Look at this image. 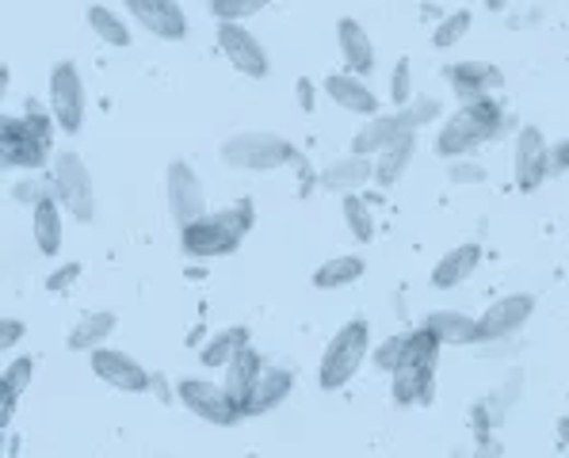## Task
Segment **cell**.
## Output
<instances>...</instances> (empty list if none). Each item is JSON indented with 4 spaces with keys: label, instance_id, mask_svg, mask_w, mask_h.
Instances as JSON below:
<instances>
[{
    "label": "cell",
    "instance_id": "6da1fadb",
    "mask_svg": "<svg viewBox=\"0 0 569 458\" xmlns=\"http://www.w3.org/2000/svg\"><path fill=\"white\" fill-rule=\"evenodd\" d=\"M443 340L432 329L417 325L405 340V355L394 367V401L397 406H432L436 367H440Z\"/></svg>",
    "mask_w": 569,
    "mask_h": 458
},
{
    "label": "cell",
    "instance_id": "7a4b0ae2",
    "mask_svg": "<svg viewBox=\"0 0 569 458\" xmlns=\"http://www.w3.org/2000/svg\"><path fill=\"white\" fill-rule=\"evenodd\" d=\"M248 230H253V207L237 203L181 226V245L195 260H214V256H230L245 240Z\"/></svg>",
    "mask_w": 569,
    "mask_h": 458
},
{
    "label": "cell",
    "instance_id": "3957f363",
    "mask_svg": "<svg viewBox=\"0 0 569 458\" xmlns=\"http://www.w3.org/2000/svg\"><path fill=\"white\" fill-rule=\"evenodd\" d=\"M501 122H504V111H501V104H497L493 96L471 99V104H463L440 127V138H436V153H440L443 161L466 157V153H474L481 142L497 138Z\"/></svg>",
    "mask_w": 569,
    "mask_h": 458
},
{
    "label": "cell",
    "instance_id": "277c9868",
    "mask_svg": "<svg viewBox=\"0 0 569 458\" xmlns=\"http://www.w3.org/2000/svg\"><path fill=\"white\" fill-rule=\"evenodd\" d=\"M54 115L27 111V115H4L0 119V161L4 168H23V173H35L50 157V134H54Z\"/></svg>",
    "mask_w": 569,
    "mask_h": 458
},
{
    "label": "cell",
    "instance_id": "5b68a950",
    "mask_svg": "<svg viewBox=\"0 0 569 458\" xmlns=\"http://www.w3.org/2000/svg\"><path fill=\"white\" fill-rule=\"evenodd\" d=\"M368 352H371V325L363 321V317L340 325L337 337L325 344L322 367H317V383H322V390L333 394V390H340V386L352 383V378L360 375Z\"/></svg>",
    "mask_w": 569,
    "mask_h": 458
},
{
    "label": "cell",
    "instance_id": "8992f818",
    "mask_svg": "<svg viewBox=\"0 0 569 458\" xmlns=\"http://www.w3.org/2000/svg\"><path fill=\"white\" fill-rule=\"evenodd\" d=\"M222 161L237 173H271V168H283L302 161V153L287 142L283 134H271V130H245V134L225 138Z\"/></svg>",
    "mask_w": 569,
    "mask_h": 458
},
{
    "label": "cell",
    "instance_id": "52a82bcc",
    "mask_svg": "<svg viewBox=\"0 0 569 458\" xmlns=\"http://www.w3.org/2000/svg\"><path fill=\"white\" fill-rule=\"evenodd\" d=\"M50 184L58 203L73 214L77 222H92L96 219V184H92V173L84 168V157L73 150L58 153L50 168Z\"/></svg>",
    "mask_w": 569,
    "mask_h": 458
},
{
    "label": "cell",
    "instance_id": "ba28073f",
    "mask_svg": "<svg viewBox=\"0 0 569 458\" xmlns=\"http://www.w3.org/2000/svg\"><path fill=\"white\" fill-rule=\"evenodd\" d=\"M176 401H181L188 413L199 416V421L218 424V428H230V424L241 421V409L233 406V398L225 394V386L210 383V378L184 375L181 383H176Z\"/></svg>",
    "mask_w": 569,
    "mask_h": 458
},
{
    "label": "cell",
    "instance_id": "9c48e42d",
    "mask_svg": "<svg viewBox=\"0 0 569 458\" xmlns=\"http://www.w3.org/2000/svg\"><path fill=\"white\" fill-rule=\"evenodd\" d=\"M84 111H89V96H84L81 69L73 61H54L50 69V115L58 122L61 134H77L84 127Z\"/></svg>",
    "mask_w": 569,
    "mask_h": 458
},
{
    "label": "cell",
    "instance_id": "30bf717a",
    "mask_svg": "<svg viewBox=\"0 0 569 458\" xmlns=\"http://www.w3.org/2000/svg\"><path fill=\"white\" fill-rule=\"evenodd\" d=\"M535 314V294H504V298H493L478 317V337L481 344H504V340L520 337L524 325L532 321Z\"/></svg>",
    "mask_w": 569,
    "mask_h": 458
},
{
    "label": "cell",
    "instance_id": "8fae6325",
    "mask_svg": "<svg viewBox=\"0 0 569 458\" xmlns=\"http://www.w3.org/2000/svg\"><path fill=\"white\" fill-rule=\"evenodd\" d=\"M218 50L225 54L233 69L241 77H253V81H264L271 73V58L260 46V38L245 27V23H218Z\"/></svg>",
    "mask_w": 569,
    "mask_h": 458
},
{
    "label": "cell",
    "instance_id": "7c38bea8",
    "mask_svg": "<svg viewBox=\"0 0 569 458\" xmlns=\"http://www.w3.org/2000/svg\"><path fill=\"white\" fill-rule=\"evenodd\" d=\"M550 145L543 138L539 127H520L516 130V145H512V176H516L520 191H539L543 180L550 176Z\"/></svg>",
    "mask_w": 569,
    "mask_h": 458
},
{
    "label": "cell",
    "instance_id": "4fadbf2b",
    "mask_svg": "<svg viewBox=\"0 0 569 458\" xmlns=\"http://www.w3.org/2000/svg\"><path fill=\"white\" fill-rule=\"evenodd\" d=\"M165 196H169V214H173L176 226H188V222L207 214V191H202L199 176L188 161H173L165 176Z\"/></svg>",
    "mask_w": 569,
    "mask_h": 458
},
{
    "label": "cell",
    "instance_id": "5bb4252c",
    "mask_svg": "<svg viewBox=\"0 0 569 458\" xmlns=\"http://www.w3.org/2000/svg\"><path fill=\"white\" fill-rule=\"evenodd\" d=\"M92 360V371H96L100 383H107L112 390H123V394H146L158 378H150V371L142 367L138 360H130L127 352H115V348H92L89 352Z\"/></svg>",
    "mask_w": 569,
    "mask_h": 458
},
{
    "label": "cell",
    "instance_id": "9a60e30c",
    "mask_svg": "<svg viewBox=\"0 0 569 458\" xmlns=\"http://www.w3.org/2000/svg\"><path fill=\"white\" fill-rule=\"evenodd\" d=\"M135 23L150 35L165 38V43H184L191 31L188 15H184L181 0H123Z\"/></svg>",
    "mask_w": 569,
    "mask_h": 458
},
{
    "label": "cell",
    "instance_id": "2e32d148",
    "mask_svg": "<svg viewBox=\"0 0 569 458\" xmlns=\"http://www.w3.org/2000/svg\"><path fill=\"white\" fill-rule=\"evenodd\" d=\"M448 81H451V92H455L463 104H471V99L493 96L504 84V73L493 61H458V66L448 69Z\"/></svg>",
    "mask_w": 569,
    "mask_h": 458
},
{
    "label": "cell",
    "instance_id": "e0dca14e",
    "mask_svg": "<svg viewBox=\"0 0 569 458\" xmlns=\"http://www.w3.org/2000/svg\"><path fill=\"white\" fill-rule=\"evenodd\" d=\"M413 122L405 115V107H397L394 115H371L352 138V153H363V157H379L386 145H394L402 134H409Z\"/></svg>",
    "mask_w": 569,
    "mask_h": 458
},
{
    "label": "cell",
    "instance_id": "ac0fdd59",
    "mask_svg": "<svg viewBox=\"0 0 569 458\" xmlns=\"http://www.w3.org/2000/svg\"><path fill=\"white\" fill-rule=\"evenodd\" d=\"M325 92H329L333 104L345 107V111L363 115V119L379 115V96L360 81V73H352V69H348V73H329V77H325Z\"/></svg>",
    "mask_w": 569,
    "mask_h": 458
},
{
    "label": "cell",
    "instance_id": "d6986e66",
    "mask_svg": "<svg viewBox=\"0 0 569 458\" xmlns=\"http://www.w3.org/2000/svg\"><path fill=\"white\" fill-rule=\"evenodd\" d=\"M478 263H481V245H474V240L448 248L432 268V286L436 291H455L458 283H466L478 271Z\"/></svg>",
    "mask_w": 569,
    "mask_h": 458
},
{
    "label": "cell",
    "instance_id": "ffe728a7",
    "mask_svg": "<svg viewBox=\"0 0 569 458\" xmlns=\"http://www.w3.org/2000/svg\"><path fill=\"white\" fill-rule=\"evenodd\" d=\"M260 371H264V363H260V352L256 348H241L237 355H233L230 363H225V378H222V386H225V394L233 398V406L241 409V416H245V401H248V394H253V386H256V378H260Z\"/></svg>",
    "mask_w": 569,
    "mask_h": 458
},
{
    "label": "cell",
    "instance_id": "44dd1931",
    "mask_svg": "<svg viewBox=\"0 0 569 458\" xmlns=\"http://www.w3.org/2000/svg\"><path fill=\"white\" fill-rule=\"evenodd\" d=\"M291 386H294V375L287 367H264L253 386V394H248V401H245V416H264L276 406H283Z\"/></svg>",
    "mask_w": 569,
    "mask_h": 458
},
{
    "label": "cell",
    "instance_id": "7402d4cb",
    "mask_svg": "<svg viewBox=\"0 0 569 458\" xmlns=\"http://www.w3.org/2000/svg\"><path fill=\"white\" fill-rule=\"evenodd\" d=\"M337 46H340V58L352 73L368 77L375 69V43H371L368 27L356 20H340L337 23Z\"/></svg>",
    "mask_w": 569,
    "mask_h": 458
},
{
    "label": "cell",
    "instance_id": "603a6c76",
    "mask_svg": "<svg viewBox=\"0 0 569 458\" xmlns=\"http://www.w3.org/2000/svg\"><path fill=\"white\" fill-rule=\"evenodd\" d=\"M368 180H375V161L363 157V153H348V157H337L329 168H322V188L325 191H348L363 188Z\"/></svg>",
    "mask_w": 569,
    "mask_h": 458
},
{
    "label": "cell",
    "instance_id": "cb8c5ba5",
    "mask_svg": "<svg viewBox=\"0 0 569 458\" xmlns=\"http://www.w3.org/2000/svg\"><path fill=\"white\" fill-rule=\"evenodd\" d=\"M425 329H432L443 344H481L478 337V317L463 314V309H432L425 314Z\"/></svg>",
    "mask_w": 569,
    "mask_h": 458
},
{
    "label": "cell",
    "instance_id": "d4e9b609",
    "mask_svg": "<svg viewBox=\"0 0 569 458\" xmlns=\"http://www.w3.org/2000/svg\"><path fill=\"white\" fill-rule=\"evenodd\" d=\"M413 153H417V130H409V134H402L394 145H386V150L375 157V184L379 188H397L402 184V176L409 173L413 165Z\"/></svg>",
    "mask_w": 569,
    "mask_h": 458
},
{
    "label": "cell",
    "instance_id": "484cf974",
    "mask_svg": "<svg viewBox=\"0 0 569 458\" xmlns=\"http://www.w3.org/2000/svg\"><path fill=\"white\" fill-rule=\"evenodd\" d=\"M31 237H35L38 253L58 256L61 253V207L58 196H43L31 211Z\"/></svg>",
    "mask_w": 569,
    "mask_h": 458
},
{
    "label": "cell",
    "instance_id": "4316f807",
    "mask_svg": "<svg viewBox=\"0 0 569 458\" xmlns=\"http://www.w3.org/2000/svg\"><path fill=\"white\" fill-rule=\"evenodd\" d=\"M363 275H368V260H363V256L356 253L333 256V260H325L322 268L314 271V286L317 291H340V286L360 283Z\"/></svg>",
    "mask_w": 569,
    "mask_h": 458
},
{
    "label": "cell",
    "instance_id": "83f0119b",
    "mask_svg": "<svg viewBox=\"0 0 569 458\" xmlns=\"http://www.w3.org/2000/svg\"><path fill=\"white\" fill-rule=\"evenodd\" d=\"M31 378H35V360H31V355H20V360H12L4 367V375H0V390H4V413H0V424H4V428L12 424L20 398L31 390Z\"/></svg>",
    "mask_w": 569,
    "mask_h": 458
},
{
    "label": "cell",
    "instance_id": "f1b7e54d",
    "mask_svg": "<svg viewBox=\"0 0 569 458\" xmlns=\"http://www.w3.org/2000/svg\"><path fill=\"white\" fill-rule=\"evenodd\" d=\"M115 325H119V317H115L112 309L84 314L81 321L73 325V332H69V348H73V352H92V348L107 344V337L115 332Z\"/></svg>",
    "mask_w": 569,
    "mask_h": 458
},
{
    "label": "cell",
    "instance_id": "f546056e",
    "mask_svg": "<svg viewBox=\"0 0 569 458\" xmlns=\"http://www.w3.org/2000/svg\"><path fill=\"white\" fill-rule=\"evenodd\" d=\"M248 344V329L245 325H233V329H222L199 348V363L202 367H225L241 348Z\"/></svg>",
    "mask_w": 569,
    "mask_h": 458
},
{
    "label": "cell",
    "instance_id": "4dcf8cb0",
    "mask_svg": "<svg viewBox=\"0 0 569 458\" xmlns=\"http://www.w3.org/2000/svg\"><path fill=\"white\" fill-rule=\"evenodd\" d=\"M84 20H89V27L96 31L107 46H115V50L130 46V27H127V20H123L119 12H112V8H104V4H89Z\"/></svg>",
    "mask_w": 569,
    "mask_h": 458
},
{
    "label": "cell",
    "instance_id": "1f68e13d",
    "mask_svg": "<svg viewBox=\"0 0 569 458\" xmlns=\"http://www.w3.org/2000/svg\"><path fill=\"white\" fill-rule=\"evenodd\" d=\"M471 23H474V15L466 12V8L443 15V20L436 23V31H432V46L436 50H451V46H458L466 38V31H471Z\"/></svg>",
    "mask_w": 569,
    "mask_h": 458
},
{
    "label": "cell",
    "instance_id": "d6a6232c",
    "mask_svg": "<svg viewBox=\"0 0 569 458\" xmlns=\"http://www.w3.org/2000/svg\"><path fill=\"white\" fill-rule=\"evenodd\" d=\"M345 222L360 245H368V240L375 237V219H371V211H368V199L356 196V191H348L345 196Z\"/></svg>",
    "mask_w": 569,
    "mask_h": 458
},
{
    "label": "cell",
    "instance_id": "836d02e7",
    "mask_svg": "<svg viewBox=\"0 0 569 458\" xmlns=\"http://www.w3.org/2000/svg\"><path fill=\"white\" fill-rule=\"evenodd\" d=\"M271 0H210V15L218 23H245L253 15H260Z\"/></svg>",
    "mask_w": 569,
    "mask_h": 458
},
{
    "label": "cell",
    "instance_id": "e575fe53",
    "mask_svg": "<svg viewBox=\"0 0 569 458\" xmlns=\"http://www.w3.org/2000/svg\"><path fill=\"white\" fill-rule=\"evenodd\" d=\"M390 99H394V107H405L413 99V66H409V58H397L394 73H390Z\"/></svg>",
    "mask_w": 569,
    "mask_h": 458
},
{
    "label": "cell",
    "instance_id": "d590c367",
    "mask_svg": "<svg viewBox=\"0 0 569 458\" xmlns=\"http://www.w3.org/2000/svg\"><path fill=\"white\" fill-rule=\"evenodd\" d=\"M405 340H409V332H397V337L382 340L375 352H371V360H375L379 371H390V375H394V367L402 363V355H405Z\"/></svg>",
    "mask_w": 569,
    "mask_h": 458
},
{
    "label": "cell",
    "instance_id": "8d00e7d4",
    "mask_svg": "<svg viewBox=\"0 0 569 458\" xmlns=\"http://www.w3.org/2000/svg\"><path fill=\"white\" fill-rule=\"evenodd\" d=\"M440 111H443V104L436 96H417V99H409V104H405V115H409L413 130H420L425 122H436V119H440Z\"/></svg>",
    "mask_w": 569,
    "mask_h": 458
},
{
    "label": "cell",
    "instance_id": "74e56055",
    "mask_svg": "<svg viewBox=\"0 0 569 458\" xmlns=\"http://www.w3.org/2000/svg\"><path fill=\"white\" fill-rule=\"evenodd\" d=\"M448 180L458 184V188H466V184H486V165L466 161V157H455L448 165Z\"/></svg>",
    "mask_w": 569,
    "mask_h": 458
},
{
    "label": "cell",
    "instance_id": "f35d334b",
    "mask_svg": "<svg viewBox=\"0 0 569 458\" xmlns=\"http://www.w3.org/2000/svg\"><path fill=\"white\" fill-rule=\"evenodd\" d=\"M77 275H81V263H66V268H58L50 279H46V291H50V294H66L69 286L77 283Z\"/></svg>",
    "mask_w": 569,
    "mask_h": 458
},
{
    "label": "cell",
    "instance_id": "ab89813d",
    "mask_svg": "<svg viewBox=\"0 0 569 458\" xmlns=\"http://www.w3.org/2000/svg\"><path fill=\"white\" fill-rule=\"evenodd\" d=\"M0 325H4V332H0V352H12V348L23 340V321L20 317H4Z\"/></svg>",
    "mask_w": 569,
    "mask_h": 458
},
{
    "label": "cell",
    "instance_id": "60d3db41",
    "mask_svg": "<svg viewBox=\"0 0 569 458\" xmlns=\"http://www.w3.org/2000/svg\"><path fill=\"white\" fill-rule=\"evenodd\" d=\"M46 191H38V184L35 180H23V184H15V199H20L23 207H31V203H38Z\"/></svg>",
    "mask_w": 569,
    "mask_h": 458
},
{
    "label": "cell",
    "instance_id": "b9f144b4",
    "mask_svg": "<svg viewBox=\"0 0 569 458\" xmlns=\"http://www.w3.org/2000/svg\"><path fill=\"white\" fill-rule=\"evenodd\" d=\"M294 96H299V107H302V111H314V84H310L306 81V77H302V81L299 84H294Z\"/></svg>",
    "mask_w": 569,
    "mask_h": 458
},
{
    "label": "cell",
    "instance_id": "7bdbcfd3",
    "mask_svg": "<svg viewBox=\"0 0 569 458\" xmlns=\"http://www.w3.org/2000/svg\"><path fill=\"white\" fill-rule=\"evenodd\" d=\"M550 157H555L558 168H566V173H569V138H566V142H558L555 150H550Z\"/></svg>",
    "mask_w": 569,
    "mask_h": 458
},
{
    "label": "cell",
    "instance_id": "ee69618b",
    "mask_svg": "<svg viewBox=\"0 0 569 458\" xmlns=\"http://www.w3.org/2000/svg\"><path fill=\"white\" fill-rule=\"evenodd\" d=\"M558 436H562V444H566V451H569V416H562V421H558Z\"/></svg>",
    "mask_w": 569,
    "mask_h": 458
},
{
    "label": "cell",
    "instance_id": "f6af8a7d",
    "mask_svg": "<svg viewBox=\"0 0 569 458\" xmlns=\"http://www.w3.org/2000/svg\"><path fill=\"white\" fill-rule=\"evenodd\" d=\"M481 4H486L489 12H504V8H509V0H481Z\"/></svg>",
    "mask_w": 569,
    "mask_h": 458
}]
</instances>
